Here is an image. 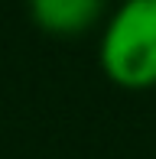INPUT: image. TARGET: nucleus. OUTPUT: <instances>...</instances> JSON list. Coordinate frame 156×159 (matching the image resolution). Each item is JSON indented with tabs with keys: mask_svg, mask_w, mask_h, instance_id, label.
Here are the masks:
<instances>
[{
	"mask_svg": "<svg viewBox=\"0 0 156 159\" xmlns=\"http://www.w3.org/2000/svg\"><path fill=\"white\" fill-rule=\"evenodd\" d=\"M98 59L117 88H156V0H127L111 13Z\"/></svg>",
	"mask_w": 156,
	"mask_h": 159,
	"instance_id": "f257e3e1",
	"label": "nucleus"
},
{
	"mask_svg": "<svg viewBox=\"0 0 156 159\" xmlns=\"http://www.w3.org/2000/svg\"><path fill=\"white\" fill-rule=\"evenodd\" d=\"M104 7L98 0H33L30 16L42 33L52 36H78L88 33L101 20Z\"/></svg>",
	"mask_w": 156,
	"mask_h": 159,
	"instance_id": "f03ea898",
	"label": "nucleus"
}]
</instances>
